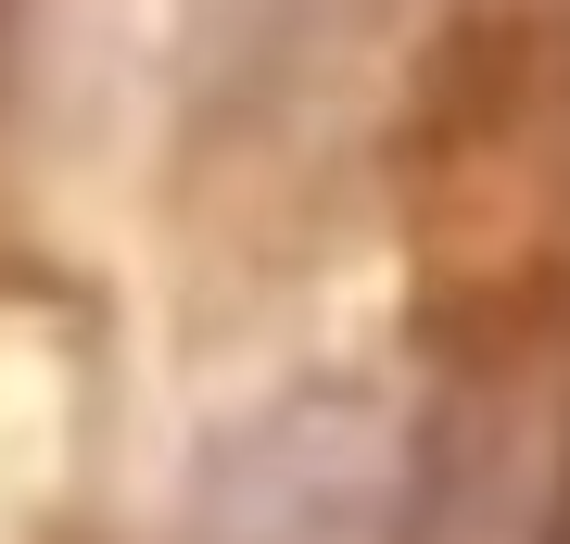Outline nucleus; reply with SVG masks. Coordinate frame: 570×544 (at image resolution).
Returning a JSON list of instances; mask_svg holds the SVG:
<instances>
[{
    "label": "nucleus",
    "mask_w": 570,
    "mask_h": 544,
    "mask_svg": "<svg viewBox=\"0 0 570 544\" xmlns=\"http://www.w3.org/2000/svg\"><path fill=\"white\" fill-rule=\"evenodd\" d=\"M13 26H26V0H0V39H13Z\"/></svg>",
    "instance_id": "f257e3e1"
}]
</instances>
